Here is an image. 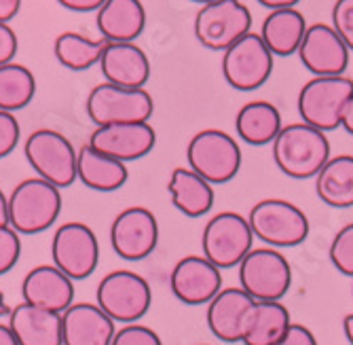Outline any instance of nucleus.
Masks as SVG:
<instances>
[{
    "mask_svg": "<svg viewBox=\"0 0 353 345\" xmlns=\"http://www.w3.org/2000/svg\"><path fill=\"white\" fill-rule=\"evenodd\" d=\"M273 72V53L261 39L250 32L235 41L222 55V75L237 91H254L263 87Z\"/></svg>",
    "mask_w": 353,
    "mask_h": 345,
    "instance_id": "f8f14e48",
    "label": "nucleus"
},
{
    "mask_svg": "<svg viewBox=\"0 0 353 345\" xmlns=\"http://www.w3.org/2000/svg\"><path fill=\"white\" fill-rule=\"evenodd\" d=\"M170 286L178 301L186 305H203L220 293L222 273L205 257L190 255L180 259L172 269Z\"/></svg>",
    "mask_w": 353,
    "mask_h": 345,
    "instance_id": "f3484780",
    "label": "nucleus"
},
{
    "mask_svg": "<svg viewBox=\"0 0 353 345\" xmlns=\"http://www.w3.org/2000/svg\"><path fill=\"white\" fill-rule=\"evenodd\" d=\"M117 322L98 303H72L61 311V345H110Z\"/></svg>",
    "mask_w": 353,
    "mask_h": 345,
    "instance_id": "a211bd4d",
    "label": "nucleus"
},
{
    "mask_svg": "<svg viewBox=\"0 0 353 345\" xmlns=\"http://www.w3.org/2000/svg\"><path fill=\"white\" fill-rule=\"evenodd\" d=\"M106 45H108L106 39L93 41L79 32H61L55 39L53 53L63 68L81 72V70H89L95 64H100Z\"/></svg>",
    "mask_w": 353,
    "mask_h": 345,
    "instance_id": "c756f323",
    "label": "nucleus"
},
{
    "mask_svg": "<svg viewBox=\"0 0 353 345\" xmlns=\"http://www.w3.org/2000/svg\"><path fill=\"white\" fill-rule=\"evenodd\" d=\"M343 331H345L347 341L353 345V313H347V316H345V320H343Z\"/></svg>",
    "mask_w": 353,
    "mask_h": 345,
    "instance_id": "a18cd8bd",
    "label": "nucleus"
},
{
    "mask_svg": "<svg viewBox=\"0 0 353 345\" xmlns=\"http://www.w3.org/2000/svg\"><path fill=\"white\" fill-rule=\"evenodd\" d=\"M110 345H163V341L152 328L132 322L114 333Z\"/></svg>",
    "mask_w": 353,
    "mask_h": 345,
    "instance_id": "72a5a7b5",
    "label": "nucleus"
},
{
    "mask_svg": "<svg viewBox=\"0 0 353 345\" xmlns=\"http://www.w3.org/2000/svg\"><path fill=\"white\" fill-rule=\"evenodd\" d=\"M89 144L100 152H106L114 159L127 164L138 161L148 152H152L157 144V132L148 121L98 125L89 136Z\"/></svg>",
    "mask_w": 353,
    "mask_h": 345,
    "instance_id": "2eb2a0df",
    "label": "nucleus"
},
{
    "mask_svg": "<svg viewBox=\"0 0 353 345\" xmlns=\"http://www.w3.org/2000/svg\"><path fill=\"white\" fill-rule=\"evenodd\" d=\"M273 159L290 178H313L330 159V142L326 132L309 123H290L279 130L273 140Z\"/></svg>",
    "mask_w": 353,
    "mask_h": 345,
    "instance_id": "f257e3e1",
    "label": "nucleus"
},
{
    "mask_svg": "<svg viewBox=\"0 0 353 345\" xmlns=\"http://www.w3.org/2000/svg\"><path fill=\"white\" fill-rule=\"evenodd\" d=\"M21 11V0H0V21L9 23Z\"/></svg>",
    "mask_w": 353,
    "mask_h": 345,
    "instance_id": "ea45409f",
    "label": "nucleus"
},
{
    "mask_svg": "<svg viewBox=\"0 0 353 345\" xmlns=\"http://www.w3.org/2000/svg\"><path fill=\"white\" fill-rule=\"evenodd\" d=\"M330 261L343 273L353 277V223L345 225L330 244Z\"/></svg>",
    "mask_w": 353,
    "mask_h": 345,
    "instance_id": "2f4dec72",
    "label": "nucleus"
},
{
    "mask_svg": "<svg viewBox=\"0 0 353 345\" xmlns=\"http://www.w3.org/2000/svg\"><path fill=\"white\" fill-rule=\"evenodd\" d=\"M317 197L330 208L353 206V155H339L315 174Z\"/></svg>",
    "mask_w": 353,
    "mask_h": 345,
    "instance_id": "cd10ccee",
    "label": "nucleus"
},
{
    "mask_svg": "<svg viewBox=\"0 0 353 345\" xmlns=\"http://www.w3.org/2000/svg\"><path fill=\"white\" fill-rule=\"evenodd\" d=\"M190 3H197V5H208V3H212V0H190Z\"/></svg>",
    "mask_w": 353,
    "mask_h": 345,
    "instance_id": "de8ad7c7",
    "label": "nucleus"
},
{
    "mask_svg": "<svg viewBox=\"0 0 353 345\" xmlns=\"http://www.w3.org/2000/svg\"><path fill=\"white\" fill-rule=\"evenodd\" d=\"M168 191L172 195V204L188 218H199L214 206L212 184L190 168H176L172 172Z\"/></svg>",
    "mask_w": 353,
    "mask_h": 345,
    "instance_id": "a878e982",
    "label": "nucleus"
},
{
    "mask_svg": "<svg viewBox=\"0 0 353 345\" xmlns=\"http://www.w3.org/2000/svg\"><path fill=\"white\" fill-rule=\"evenodd\" d=\"M127 166L114 157L100 152L93 148L89 142L77 150V180H81L85 186L100 193H112L119 191L127 182Z\"/></svg>",
    "mask_w": 353,
    "mask_h": 345,
    "instance_id": "b1692460",
    "label": "nucleus"
},
{
    "mask_svg": "<svg viewBox=\"0 0 353 345\" xmlns=\"http://www.w3.org/2000/svg\"><path fill=\"white\" fill-rule=\"evenodd\" d=\"M0 345H19L17 339H15V335L9 328V324L7 326L0 324Z\"/></svg>",
    "mask_w": 353,
    "mask_h": 345,
    "instance_id": "c03bdc74",
    "label": "nucleus"
},
{
    "mask_svg": "<svg viewBox=\"0 0 353 345\" xmlns=\"http://www.w3.org/2000/svg\"><path fill=\"white\" fill-rule=\"evenodd\" d=\"M98 66L108 83L121 87H144L150 79V59L136 43H108Z\"/></svg>",
    "mask_w": 353,
    "mask_h": 345,
    "instance_id": "412c9836",
    "label": "nucleus"
},
{
    "mask_svg": "<svg viewBox=\"0 0 353 345\" xmlns=\"http://www.w3.org/2000/svg\"><path fill=\"white\" fill-rule=\"evenodd\" d=\"M332 28L347 49L353 51V0H336L332 7Z\"/></svg>",
    "mask_w": 353,
    "mask_h": 345,
    "instance_id": "f704fd0d",
    "label": "nucleus"
},
{
    "mask_svg": "<svg viewBox=\"0 0 353 345\" xmlns=\"http://www.w3.org/2000/svg\"><path fill=\"white\" fill-rule=\"evenodd\" d=\"M290 324H292L290 311L279 301H254L243 324L241 343L243 345H275Z\"/></svg>",
    "mask_w": 353,
    "mask_h": 345,
    "instance_id": "393cba45",
    "label": "nucleus"
},
{
    "mask_svg": "<svg viewBox=\"0 0 353 345\" xmlns=\"http://www.w3.org/2000/svg\"><path fill=\"white\" fill-rule=\"evenodd\" d=\"M241 288L254 301H279L292 284V267L275 248H252L239 263Z\"/></svg>",
    "mask_w": 353,
    "mask_h": 345,
    "instance_id": "6e6552de",
    "label": "nucleus"
},
{
    "mask_svg": "<svg viewBox=\"0 0 353 345\" xmlns=\"http://www.w3.org/2000/svg\"><path fill=\"white\" fill-rule=\"evenodd\" d=\"M85 108L98 128L110 123L148 121L154 112V100L144 87H121L104 81L89 91Z\"/></svg>",
    "mask_w": 353,
    "mask_h": 345,
    "instance_id": "20e7f679",
    "label": "nucleus"
},
{
    "mask_svg": "<svg viewBox=\"0 0 353 345\" xmlns=\"http://www.w3.org/2000/svg\"><path fill=\"white\" fill-rule=\"evenodd\" d=\"M259 3L263 5V7H267V9H288V7H294V5H299L301 0H259Z\"/></svg>",
    "mask_w": 353,
    "mask_h": 345,
    "instance_id": "79ce46f5",
    "label": "nucleus"
},
{
    "mask_svg": "<svg viewBox=\"0 0 353 345\" xmlns=\"http://www.w3.org/2000/svg\"><path fill=\"white\" fill-rule=\"evenodd\" d=\"M341 125L345 128L347 134L353 136V93H351V98L345 104V110H343V117H341Z\"/></svg>",
    "mask_w": 353,
    "mask_h": 345,
    "instance_id": "a19ab883",
    "label": "nucleus"
},
{
    "mask_svg": "<svg viewBox=\"0 0 353 345\" xmlns=\"http://www.w3.org/2000/svg\"><path fill=\"white\" fill-rule=\"evenodd\" d=\"M17 49H19V41H17L15 30L9 23L0 21V66L13 61Z\"/></svg>",
    "mask_w": 353,
    "mask_h": 345,
    "instance_id": "e433bc0d",
    "label": "nucleus"
},
{
    "mask_svg": "<svg viewBox=\"0 0 353 345\" xmlns=\"http://www.w3.org/2000/svg\"><path fill=\"white\" fill-rule=\"evenodd\" d=\"M186 161L210 184H224L233 180L241 168V148L227 132L203 130L190 138Z\"/></svg>",
    "mask_w": 353,
    "mask_h": 345,
    "instance_id": "423d86ee",
    "label": "nucleus"
},
{
    "mask_svg": "<svg viewBox=\"0 0 353 345\" xmlns=\"http://www.w3.org/2000/svg\"><path fill=\"white\" fill-rule=\"evenodd\" d=\"M252 244L254 233L248 218L237 212H220L212 216L201 235L203 257L218 269L239 265L252 250Z\"/></svg>",
    "mask_w": 353,
    "mask_h": 345,
    "instance_id": "9d476101",
    "label": "nucleus"
},
{
    "mask_svg": "<svg viewBox=\"0 0 353 345\" xmlns=\"http://www.w3.org/2000/svg\"><path fill=\"white\" fill-rule=\"evenodd\" d=\"M51 259L72 282L89 277L100 263V244L93 229L85 223L70 221L55 229L51 239Z\"/></svg>",
    "mask_w": 353,
    "mask_h": 345,
    "instance_id": "ddd939ff",
    "label": "nucleus"
},
{
    "mask_svg": "<svg viewBox=\"0 0 353 345\" xmlns=\"http://www.w3.org/2000/svg\"><path fill=\"white\" fill-rule=\"evenodd\" d=\"M248 223L254 237L275 248L299 246L309 235V218L299 206L285 199L259 201L250 210Z\"/></svg>",
    "mask_w": 353,
    "mask_h": 345,
    "instance_id": "0eeeda50",
    "label": "nucleus"
},
{
    "mask_svg": "<svg viewBox=\"0 0 353 345\" xmlns=\"http://www.w3.org/2000/svg\"><path fill=\"white\" fill-rule=\"evenodd\" d=\"M21 297L30 305L61 313L74 303V284L53 263L39 265L26 273L21 282Z\"/></svg>",
    "mask_w": 353,
    "mask_h": 345,
    "instance_id": "6ab92c4d",
    "label": "nucleus"
},
{
    "mask_svg": "<svg viewBox=\"0 0 353 345\" xmlns=\"http://www.w3.org/2000/svg\"><path fill=\"white\" fill-rule=\"evenodd\" d=\"M95 23L108 43H134L146 26L142 0H104L95 11Z\"/></svg>",
    "mask_w": 353,
    "mask_h": 345,
    "instance_id": "5701e85b",
    "label": "nucleus"
},
{
    "mask_svg": "<svg viewBox=\"0 0 353 345\" xmlns=\"http://www.w3.org/2000/svg\"><path fill=\"white\" fill-rule=\"evenodd\" d=\"M275 345H317V339L307 326L292 322Z\"/></svg>",
    "mask_w": 353,
    "mask_h": 345,
    "instance_id": "4c0bfd02",
    "label": "nucleus"
},
{
    "mask_svg": "<svg viewBox=\"0 0 353 345\" xmlns=\"http://www.w3.org/2000/svg\"><path fill=\"white\" fill-rule=\"evenodd\" d=\"M95 303L114 322L132 324L148 313L152 303V293L148 282L136 271L117 269L102 277L98 290H95Z\"/></svg>",
    "mask_w": 353,
    "mask_h": 345,
    "instance_id": "39448f33",
    "label": "nucleus"
},
{
    "mask_svg": "<svg viewBox=\"0 0 353 345\" xmlns=\"http://www.w3.org/2000/svg\"><path fill=\"white\" fill-rule=\"evenodd\" d=\"M301 61L315 77L343 75L349 64V49L328 23L307 26L301 47L296 51Z\"/></svg>",
    "mask_w": 353,
    "mask_h": 345,
    "instance_id": "dca6fc26",
    "label": "nucleus"
},
{
    "mask_svg": "<svg viewBox=\"0 0 353 345\" xmlns=\"http://www.w3.org/2000/svg\"><path fill=\"white\" fill-rule=\"evenodd\" d=\"M19 257H21L19 233L11 225L0 227V275L9 273L17 265Z\"/></svg>",
    "mask_w": 353,
    "mask_h": 345,
    "instance_id": "473e14b6",
    "label": "nucleus"
},
{
    "mask_svg": "<svg viewBox=\"0 0 353 345\" xmlns=\"http://www.w3.org/2000/svg\"><path fill=\"white\" fill-rule=\"evenodd\" d=\"M23 155L39 178L66 189L77 180V148L72 142L49 128L32 132L23 144Z\"/></svg>",
    "mask_w": 353,
    "mask_h": 345,
    "instance_id": "7ed1b4c3",
    "label": "nucleus"
},
{
    "mask_svg": "<svg viewBox=\"0 0 353 345\" xmlns=\"http://www.w3.org/2000/svg\"><path fill=\"white\" fill-rule=\"evenodd\" d=\"M252 30L250 9L241 0H212L195 17V37L210 51H224Z\"/></svg>",
    "mask_w": 353,
    "mask_h": 345,
    "instance_id": "9b49d317",
    "label": "nucleus"
},
{
    "mask_svg": "<svg viewBox=\"0 0 353 345\" xmlns=\"http://www.w3.org/2000/svg\"><path fill=\"white\" fill-rule=\"evenodd\" d=\"M9 225V197L0 189V227Z\"/></svg>",
    "mask_w": 353,
    "mask_h": 345,
    "instance_id": "37998d69",
    "label": "nucleus"
},
{
    "mask_svg": "<svg viewBox=\"0 0 353 345\" xmlns=\"http://www.w3.org/2000/svg\"><path fill=\"white\" fill-rule=\"evenodd\" d=\"M9 328L19 345H61V313L26 301L9 311Z\"/></svg>",
    "mask_w": 353,
    "mask_h": 345,
    "instance_id": "4be33fe9",
    "label": "nucleus"
},
{
    "mask_svg": "<svg viewBox=\"0 0 353 345\" xmlns=\"http://www.w3.org/2000/svg\"><path fill=\"white\" fill-rule=\"evenodd\" d=\"M235 130L243 142L252 146H265L279 134L281 115L271 102L254 100L239 108L235 117Z\"/></svg>",
    "mask_w": 353,
    "mask_h": 345,
    "instance_id": "c85d7f7f",
    "label": "nucleus"
},
{
    "mask_svg": "<svg viewBox=\"0 0 353 345\" xmlns=\"http://www.w3.org/2000/svg\"><path fill=\"white\" fill-rule=\"evenodd\" d=\"M9 311H11V307L7 305V299H5V295L0 293V318H3V316H9Z\"/></svg>",
    "mask_w": 353,
    "mask_h": 345,
    "instance_id": "49530a36",
    "label": "nucleus"
},
{
    "mask_svg": "<svg viewBox=\"0 0 353 345\" xmlns=\"http://www.w3.org/2000/svg\"><path fill=\"white\" fill-rule=\"evenodd\" d=\"M254 305V299L239 288H220L208 303V326L212 335L224 343H237L243 335V324Z\"/></svg>",
    "mask_w": 353,
    "mask_h": 345,
    "instance_id": "aec40b11",
    "label": "nucleus"
},
{
    "mask_svg": "<svg viewBox=\"0 0 353 345\" xmlns=\"http://www.w3.org/2000/svg\"><path fill=\"white\" fill-rule=\"evenodd\" d=\"M57 5L74 13H95L104 5V0H57Z\"/></svg>",
    "mask_w": 353,
    "mask_h": 345,
    "instance_id": "58836bf2",
    "label": "nucleus"
},
{
    "mask_svg": "<svg viewBox=\"0 0 353 345\" xmlns=\"http://www.w3.org/2000/svg\"><path fill=\"white\" fill-rule=\"evenodd\" d=\"M353 93V81L336 77H315L299 93V112L303 123H309L322 132H332L341 125L347 100Z\"/></svg>",
    "mask_w": 353,
    "mask_h": 345,
    "instance_id": "1a4fd4ad",
    "label": "nucleus"
},
{
    "mask_svg": "<svg viewBox=\"0 0 353 345\" xmlns=\"http://www.w3.org/2000/svg\"><path fill=\"white\" fill-rule=\"evenodd\" d=\"M159 241L157 216L142 206L125 208L114 216L110 225V246L123 261H144L148 259Z\"/></svg>",
    "mask_w": 353,
    "mask_h": 345,
    "instance_id": "4468645a",
    "label": "nucleus"
},
{
    "mask_svg": "<svg viewBox=\"0 0 353 345\" xmlns=\"http://www.w3.org/2000/svg\"><path fill=\"white\" fill-rule=\"evenodd\" d=\"M307 21L301 11L294 7L288 9H273L269 17L263 21L261 39L269 47L273 55H292L299 51L301 41L305 37Z\"/></svg>",
    "mask_w": 353,
    "mask_h": 345,
    "instance_id": "bb28decb",
    "label": "nucleus"
},
{
    "mask_svg": "<svg viewBox=\"0 0 353 345\" xmlns=\"http://www.w3.org/2000/svg\"><path fill=\"white\" fill-rule=\"evenodd\" d=\"M37 96V79L17 61L0 66V110H21Z\"/></svg>",
    "mask_w": 353,
    "mask_h": 345,
    "instance_id": "7c9ffc66",
    "label": "nucleus"
},
{
    "mask_svg": "<svg viewBox=\"0 0 353 345\" xmlns=\"http://www.w3.org/2000/svg\"><path fill=\"white\" fill-rule=\"evenodd\" d=\"M19 136H21V128L15 115L9 110H0V159H5V157H9L17 148Z\"/></svg>",
    "mask_w": 353,
    "mask_h": 345,
    "instance_id": "c9c22d12",
    "label": "nucleus"
},
{
    "mask_svg": "<svg viewBox=\"0 0 353 345\" xmlns=\"http://www.w3.org/2000/svg\"><path fill=\"white\" fill-rule=\"evenodd\" d=\"M61 212V193L43 178L21 180L9 195V225L19 235L51 229Z\"/></svg>",
    "mask_w": 353,
    "mask_h": 345,
    "instance_id": "f03ea898",
    "label": "nucleus"
}]
</instances>
